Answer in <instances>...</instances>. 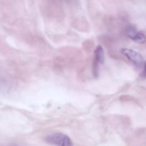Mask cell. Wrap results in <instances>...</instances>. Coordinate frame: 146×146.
<instances>
[{
  "label": "cell",
  "instance_id": "1",
  "mask_svg": "<svg viewBox=\"0 0 146 146\" xmlns=\"http://www.w3.org/2000/svg\"><path fill=\"white\" fill-rule=\"evenodd\" d=\"M47 143L56 146H74L71 138L61 133H54L47 135L45 138Z\"/></svg>",
  "mask_w": 146,
  "mask_h": 146
},
{
  "label": "cell",
  "instance_id": "2",
  "mask_svg": "<svg viewBox=\"0 0 146 146\" xmlns=\"http://www.w3.org/2000/svg\"><path fill=\"white\" fill-rule=\"evenodd\" d=\"M121 52L137 68H143L145 61L140 53L129 48H122Z\"/></svg>",
  "mask_w": 146,
  "mask_h": 146
},
{
  "label": "cell",
  "instance_id": "3",
  "mask_svg": "<svg viewBox=\"0 0 146 146\" xmlns=\"http://www.w3.org/2000/svg\"><path fill=\"white\" fill-rule=\"evenodd\" d=\"M104 51L101 45H98L94 51V60L93 64V73L95 77H98L99 64H103L104 62Z\"/></svg>",
  "mask_w": 146,
  "mask_h": 146
},
{
  "label": "cell",
  "instance_id": "4",
  "mask_svg": "<svg viewBox=\"0 0 146 146\" xmlns=\"http://www.w3.org/2000/svg\"><path fill=\"white\" fill-rule=\"evenodd\" d=\"M126 35L131 40L136 43H139V44H143V43L145 42L146 41V36L145 34H143L142 32L138 31L136 29L132 26H130L127 28Z\"/></svg>",
  "mask_w": 146,
  "mask_h": 146
},
{
  "label": "cell",
  "instance_id": "5",
  "mask_svg": "<svg viewBox=\"0 0 146 146\" xmlns=\"http://www.w3.org/2000/svg\"><path fill=\"white\" fill-rule=\"evenodd\" d=\"M141 76H142L143 77H146V61L145 62L143 67V72Z\"/></svg>",
  "mask_w": 146,
  "mask_h": 146
}]
</instances>
